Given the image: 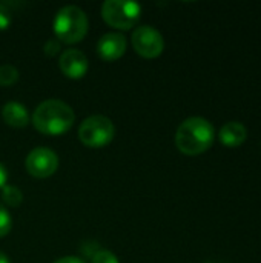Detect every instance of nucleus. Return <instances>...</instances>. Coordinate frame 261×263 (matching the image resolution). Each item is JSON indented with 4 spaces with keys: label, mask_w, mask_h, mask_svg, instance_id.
I'll return each mask as SVG.
<instances>
[{
    "label": "nucleus",
    "mask_w": 261,
    "mask_h": 263,
    "mask_svg": "<svg viewBox=\"0 0 261 263\" xmlns=\"http://www.w3.org/2000/svg\"><path fill=\"white\" fill-rule=\"evenodd\" d=\"M60 51V42L57 39H49L46 43H45V54L46 55H55L57 52Z\"/></svg>",
    "instance_id": "nucleus-17"
},
{
    "label": "nucleus",
    "mask_w": 261,
    "mask_h": 263,
    "mask_svg": "<svg viewBox=\"0 0 261 263\" xmlns=\"http://www.w3.org/2000/svg\"><path fill=\"white\" fill-rule=\"evenodd\" d=\"M54 263H86L83 259L77 257V256H65V257H60L57 259Z\"/></svg>",
    "instance_id": "nucleus-18"
},
{
    "label": "nucleus",
    "mask_w": 261,
    "mask_h": 263,
    "mask_svg": "<svg viewBox=\"0 0 261 263\" xmlns=\"http://www.w3.org/2000/svg\"><path fill=\"white\" fill-rule=\"evenodd\" d=\"M142 15V6L131 0H106L102 6L103 20L117 29H131Z\"/></svg>",
    "instance_id": "nucleus-4"
},
{
    "label": "nucleus",
    "mask_w": 261,
    "mask_h": 263,
    "mask_svg": "<svg viewBox=\"0 0 261 263\" xmlns=\"http://www.w3.org/2000/svg\"><path fill=\"white\" fill-rule=\"evenodd\" d=\"M11 22H12V14H11L9 8L6 5L0 3V31L9 28Z\"/></svg>",
    "instance_id": "nucleus-16"
},
{
    "label": "nucleus",
    "mask_w": 261,
    "mask_h": 263,
    "mask_svg": "<svg viewBox=\"0 0 261 263\" xmlns=\"http://www.w3.org/2000/svg\"><path fill=\"white\" fill-rule=\"evenodd\" d=\"M58 68L66 77L77 80V79L85 77V74L88 72L89 63H88L86 55L82 51L66 49L62 52V55L58 59Z\"/></svg>",
    "instance_id": "nucleus-8"
},
{
    "label": "nucleus",
    "mask_w": 261,
    "mask_h": 263,
    "mask_svg": "<svg viewBox=\"0 0 261 263\" xmlns=\"http://www.w3.org/2000/svg\"><path fill=\"white\" fill-rule=\"evenodd\" d=\"M131 40L135 52L145 59H155L165 49V39L162 32L148 25L138 26L132 32Z\"/></svg>",
    "instance_id": "nucleus-6"
},
{
    "label": "nucleus",
    "mask_w": 261,
    "mask_h": 263,
    "mask_svg": "<svg viewBox=\"0 0 261 263\" xmlns=\"http://www.w3.org/2000/svg\"><path fill=\"white\" fill-rule=\"evenodd\" d=\"M6 180H8V173H6V168L0 163V190L6 185Z\"/></svg>",
    "instance_id": "nucleus-19"
},
{
    "label": "nucleus",
    "mask_w": 261,
    "mask_h": 263,
    "mask_svg": "<svg viewBox=\"0 0 261 263\" xmlns=\"http://www.w3.org/2000/svg\"><path fill=\"white\" fill-rule=\"evenodd\" d=\"M115 126L105 116H91L85 119L78 128V139L88 148H103L112 142Z\"/></svg>",
    "instance_id": "nucleus-5"
},
{
    "label": "nucleus",
    "mask_w": 261,
    "mask_h": 263,
    "mask_svg": "<svg viewBox=\"0 0 261 263\" xmlns=\"http://www.w3.org/2000/svg\"><path fill=\"white\" fill-rule=\"evenodd\" d=\"M2 200L11 208H17L23 202V193L15 185H5L2 188Z\"/></svg>",
    "instance_id": "nucleus-12"
},
{
    "label": "nucleus",
    "mask_w": 261,
    "mask_h": 263,
    "mask_svg": "<svg viewBox=\"0 0 261 263\" xmlns=\"http://www.w3.org/2000/svg\"><path fill=\"white\" fill-rule=\"evenodd\" d=\"M89 22L86 12L75 6L68 5L58 9L54 18V34L58 42L63 43H78L88 34Z\"/></svg>",
    "instance_id": "nucleus-3"
},
{
    "label": "nucleus",
    "mask_w": 261,
    "mask_h": 263,
    "mask_svg": "<svg viewBox=\"0 0 261 263\" xmlns=\"http://www.w3.org/2000/svg\"><path fill=\"white\" fill-rule=\"evenodd\" d=\"M0 263H9V259L3 253H0Z\"/></svg>",
    "instance_id": "nucleus-20"
},
{
    "label": "nucleus",
    "mask_w": 261,
    "mask_h": 263,
    "mask_svg": "<svg viewBox=\"0 0 261 263\" xmlns=\"http://www.w3.org/2000/svg\"><path fill=\"white\" fill-rule=\"evenodd\" d=\"M26 171L35 179H46L51 177L58 168V157L57 154L46 146L34 148L25 160Z\"/></svg>",
    "instance_id": "nucleus-7"
},
{
    "label": "nucleus",
    "mask_w": 261,
    "mask_h": 263,
    "mask_svg": "<svg viewBox=\"0 0 261 263\" xmlns=\"http://www.w3.org/2000/svg\"><path fill=\"white\" fill-rule=\"evenodd\" d=\"M126 51V39L120 32H106L97 42V54L105 62L118 60Z\"/></svg>",
    "instance_id": "nucleus-9"
},
{
    "label": "nucleus",
    "mask_w": 261,
    "mask_h": 263,
    "mask_svg": "<svg viewBox=\"0 0 261 263\" xmlns=\"http://www.w3.org/2000/svg\"><path fill=\"white\" fill-rule=\"evenodd\" d=\"M215 140V129L205 117H189L180 123L175 133V145L186 156H198L208 151Z\"/></svg>",
    "instance_id": "nucleus-2"
},
{
    "label": "nucleus",
    "mask_w": 261,
    "mask_h": 263,
    "mask_svg": "<svg viewBox=\"0 0 261 263\" xmlns=\"http://www.w3.org/2000/svg\"><path fill=\"white\" fill-rule=\"evenodd\" d=\"M2 119L11 128H25L29 123V114L26 106L18 102H8L2 108Z\"/></svg>",
    "instance_id": "nucleus-11"
},
{
    "label": "nucleus",
    "mask_w": 261,
    "mask_h": 263,
    "mask_svg": "<svg viewBox=\"0 0 261 263\" xmlns=\"http://www.w3.org/2000/svg\"><path fill=\"white\" fill-rule=\"evenodd\" d=\"M92 263H120L117 256L108 250H97L92 257H91Z\"/></svg>",
    "instance_id": "nucleus-15"
},
{
    "label": "nucleus",
    "mask_w": 261,
    "mask_h": 263,
    "mask_svg": "<svg viewBox=\"0 0 261 263\" xmlns=\"http://www.w3.org/2000/svg\"><path fill=\"white\" fill-rule=\"evenodd\" d=\"M75 122L74 109L58 99H49L42 102L34 114L32 125L34 128L46 136H60L68 133Z\"/></svg>",
    "instance_id": "nucleus-1"
},
{
    "label": "nucleus",
    "mask_w": 261,
    "mask_h": 263,
    "mask_svg": "<svg viewBox=\"0 0 261 263\" xmlns=\"http://www.w3.org/2000/svg\"><path fill=\"white\" fill-rule=\"evenodd\" d=\"M11 228H12V217L6 210V206L0 202V239L5 237L11 231Z\"/></svg>",
    "instance_id": "nucleus-14"
},
{
    "label": "nucleus",
    "mask_w": 261,
    "mask_h": 263,
    "mask_svg": "<svg viewBox=\"0 0 261 263\" xmlns=\"http://www.w3.org/2000/svg\"><path fill=\"white\" fill-rule=\"evenodd\" d=\"M248 137V129L240 122H228L222 126L218 133L220 142L228 148H237L242 143H245Z\"/></svg>",
    "instance_id": "nucleus-10"
},
{
    "label": "nucleus",
    "mask_w": 261,
    "mask_h": 263,
    "mask_svg": "<svg viewBox=\"0 0 261 263\" xmlns=\"http://www.w3.org/2000/svg\"><path fill=\"white\" fill-rule=\"evenodd\" d=\"M18 80V71L12 65L0 66V86H11Z\"/></svg>",
    "instance_id": "nucleus-13"
}]
</instances>
